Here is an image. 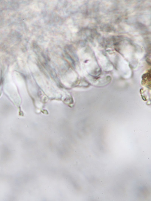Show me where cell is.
Wrapping results in <instances>:
<instances>
[{
  "instance_id": "1",
  "label": "cell",
  "mask_w": 151,
  "mask_h": 201,
  "mask_svg": "<svg viewBox=\"0 0 151 201\" xmlns=\"http://www.w3.org/2000/svg\"><path fill=\"white\" fill-rule=\"evenodd\" d=\"M139 194L142 196L145 197L146 195L148 194V190L147 188L146 187H141L138 190Z\"/></svg>"
}]
</instances>
